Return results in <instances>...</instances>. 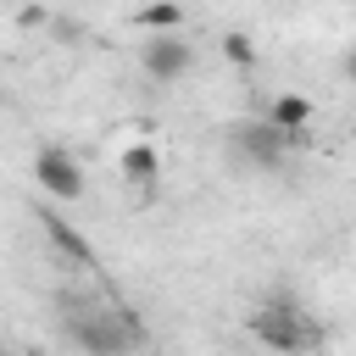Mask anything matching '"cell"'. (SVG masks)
Returning <instances> with one entry per match:
<instances>
[{
  "label": "cell",
  "mask_w": 356,
  "mask_h": 356,
  "mask_svg": "<svg viewBox=\"0 0 356 356\" xmlns=\"http://www.w3.org/2000/svg\"><path fill=\"white\" fill-rule=\"evenodd\" d=\"M61 328L78 350L89 356H128V345L139 339V323L128 317V306H100L89 295H61Z\"/></svg>",
  "instance_id": "1"
},
{
  "label": "cell",
  "mask_w": 356,
  "mask_h": 356,
  "mask_svg": "<svg viewBox=\"0 0 356 356\" xmlns=\"http://www.w3.org/2000/svg\"><path fill=\"white\" fill-rule=\"evenodd\" d=\"M250 334H256L261 345L284 350V356H300V350L317 345V323H312V312H300L289 295H267V300H256V312H250Z\"/></svg>",
  "instance_id": "2"
},
{
  "label": "cell",
  "mask_w": 356,
  "mask_h": 356,
  "mask_svg": "<svg viewBox=\"0 0 356 356\" xmlns=\"http://www.w3.org/2000/svg\"><path fill=\"white\" fill-rule=\"evenodd\" d=\"M33 178H39V189L56 195V200H78V195H83V167H78V156L61 150V145H44V150L33 156Z\"/></svg>",
  "instance_id": "3"
},
{
  "label": "cell",
  "mask_w": 356,
  "mask_h": 356,
  "mask_svg": "<svg viewBox=\"0 0 356 356\" xmlns=\"http://www.w3.org/2000/svg\"><path fill=\"white\" fill-rule=\"evenodd\" d=\"M139 61H145V72H150L156 83H172V78H184V72L195 67V50L184 44V33H150V39L139 44Z\"/></svg>",
  "instance_id": "4"
},
{
  "label": "cell",
  "mask_w": 356,
  "mask_h": 356,
  "mask_svg": "<svg viewBox=\"0 0 356 356\" xmlns=\"http://www.w3.org/2000/svg\"><path fill=\"white\" fill-rule=\"evenodd\" d=\"M234 145H239V150H245L250 161H261V167H278V161H284V145H289V139H284V134H278L273 122H239V128H234Z\"/></svg>",
  "instance_id": "5"
},
{
  "label": "cell",
  "mask_w": 356,
  "mask_h": 356,
  "mask_svg": "<svg viewBox=\"0 0 356 356\" xmlns=\"http://www.w3.org/2000/svg\"><path fill=\"white\" fill-rule=\"evenodd\" d=\"M39 222H44V234H50V245H56V250H61L67 261H78V267H95V250H89V239H83V234H78V228H72L67 217H56V211H44Z\"/></svg>",
  "instance_id": "6"
},
{
  "label": "cell",
  "mask_w": 356,
  "mask_h": 356,
  "mask_svg": "<svg viewBox=\"0 0 356 356\" xmlns=\"http://www.w3.org/2000/svg\"><path fill=\"white\" fill-rule=\"evenodd\" d=\"M267 122H273L284 139H295V134L312 122V100H306V95H278V100L267 106Z\"/></svg>",
  "instance_id": "7"
},
{
  "label": "cell",
  "mask_w": 356,
  "mask_h": 356,
  "mask_svg": "<svg viewBox=\"0 0 356 356\" xmlns=\"http://www.w3.org/2000/svg\"><path fill=\"white\" fill-rule=\"evenodd\" d=\"M134 22L150 28V33H178V28H184V11H178V0H156V6H145Z\"/></svg>",
  "instance_id": "8"
},
{
  "label": "cell",
  "mask_w": 356,
  "mask_h": 356,
  "mask_svg": "<svg viewBox=\"0 0 356 356\" xmlns=\"http://www.w3.org/2000/svg\"><path fill=\"white\" fill-rule=\"evenodd\" d=\"M156 167H161V161H156V150H150V145H128V150H122V172H128L134 184H150V178H156Z\"/></svg>",
  "instance_id": "9"
},
{
  "label": "cell",
  "mask_w": 356,
  "mask_h": 356,
  "mask_svg": "<svg viewBox=\"0 0 356 356\" xmlns=\"http://www.w3.org/2000/svg\"><path fill=\"white\" fill-rule=\"evenodd\" d=\"M222 50H228V61H239V67H250V61H256V44H250L245 33H228V39H222Z\"/></svg>",
  "instance_id": "10"
}]
</instances>
